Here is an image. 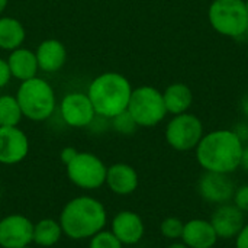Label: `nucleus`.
Masks as SVG:
<instances>
[{"instance_id":"1","label":"nucleus","mask_w":248,"mask_h":248,"mask_svg":"<svg viewBox=\"0 0 248 248\" xmlns=\"http://www.w3.org/2000/svg\"><path fill=\"white\" fill-rule=\"evenodd\" d=\"M243 147L234 129H215L205 134L195 148L196 160L205 171L231 174L240 167Z\"/></svg>"},{"instance_id":"2","label":"nucleus","mask_w":248,"mask_h":248,"mask_svg":"<svg viewBox=\"0 0 248 248\" xmlns=\"http://www.w3.org/2000/svg\"><path fill=\"white\" fill-rule=\"evenodd\" d=\"M58 222L64 235L78 241L92 238L94 234L105 230L108 212L100 201L92 196H78L65 203Z\"/></svg>"},{"instance_id":"3","label":"nucleus","mask_w":248,"mask_h":248,"mask_svg":"<svg viewBox=\"0 0 248 248\" xmlns=\"http://www.w3.org/2000/svg\"><path fill=\"white\" fill-rule=\"evenodd\" d=\"M131 93L132 87L122 74L105 73L93 80L87 96L96 115L112 119L128 109Z\"/></svg>"},{"instance_id":"4","label":"nucleus","mask_w":248,"mask_h":248,"mask_svg":"<svg viewBox=\"0 0 248 248\" xmlns=\"http://www.w3.org/2000/svg\"><path fill=\"white\" fill-rule=\"evenodd\" d=\"M208 20L215 32L228 38L248 33L246 0H214L208 9Z\"/></svg>"},{"instance_id":"5","label":"nucleus","mask_w":248,"mask_h":248,"mask_svg":"<svg viewBox=\"0 0 248 248\" xmlns=\"http://www.w3.org/2000/svg\"><path fill=\"white\" fill-rule=\"evenodd\" d=\"M16 99L22 115L31 121H45L55 109V96L52 87L45 80L38 77L22 81Z\"/></svg>"},{"instance_id":"6","label":"nucleus","mask_w":248,"mask_h":248,"mask_svg":"<svg viewBox=\"0 0 248 248\" xmlns=\"http://www.w3.org/2000/svg\"><path fill=\"white\" fill-rule=\"evenodd\" d=\"M126 110L138 126L145 128L158 125L167 115L163 93L151 86H142L132 90Z\"/></svg>"},{"instance_id":"7","label":"nucleus","mask_w":248,"mask_h":248,"mask_svg":"<svg viewBox=\"0 0 248 248\" xmlns=\"http://www.w3.org/2000/svg\"><path fill=\"white\" fill-rule=\"evenodd\" d=\"M203 132V122L193 113L174 115L166 126V141L176 151H190L198 147Z\"/></svg>"},{"instance_id":"8","label":"nucleus","mask_w":248,"mask_h":248,"mask_svg":"<svg viewBox=\"0 0 248 248\" xmlns=\"http://www.w3.org/2000/svg\"><path fill=\"white\" fill-rule=\"evenodd\" d=\"M65 170L70 182L84 190H94L106 183L108 167L92 153H78L65 166Z\"/></svg>"},{"instance_id":"9","label":"nucleus","mask_w":248,"mask_h":248,"mask_svg":"<svg viewBox=\"0 0 248 248\" xmlns=\"http://www.w3.org/2000/svg\"><path fill=\"white\" fill-rule=\"evenodd\" d=\"M33 222L20 214H12L0 219V247L20 248L31 246Z\"/></svg>"},{"instance_id":"10","label":"nucleus","mask_w":248,"mask_h":248,"mask_svg":"<svg viewBox=\"0 0 248 248\" xmlns=\"http://www.w3.org/2000/svg\"><path fill=\"white\" fill-rule=\"evenodd\" d=\"M198 192L203 201L222 205L232 199L235 186L230 179V174L205 171L199 179Z\"/></svg>"},{"instance_id":"11","label":"nucleus","mask_w":248,"mask_h":248,"mask_svg":"<svg viewBox=\"0 0 248 248\" xmlns=\"http://www.w3.org/2000/svg\"><path fill=\"white\" fill-rule=\"evenodd\" d=\"M29 153V141L23 131L16 126H0V163L17 164Z\"/></svg>"},{"instance_id":"12","label":"nucleus","mask_w":248,"mask_h":248,"mask_svg":"<svg viewBox=\"0 0 248 248\" xmlns=\"http://www.w3.org/2000/svg\"><path fill=\"white\" fill-rule=\"evenodd\" d=\"M94 108L87 94L70 93L61 102V116L70 126H89L94 119Z\"/></svg>"},{"instance_id":"13","label":"nucleus","mask_w":248,"mask_h":248,"mask_svg":"<svg viewBox=\"0 0 248 248\" xmlns=\"http://www.w3.org/2000/svg\"><path fill=\"white\" fill-rule=\"evenodd\" d=\"M110 231L124 246H135L142 240L145 225L137 212L121 211L113 217Z\"/></svg>"},{"instance_id":"14","label":"nucleus","mask_w":248,"mask_h":248,"mask_svg":"<svg viewBox=\"0 0 248 248\" xmlns=\"http://www.w3.org/2000/svg\"><path fill=\"white\" fill-rule=\"evenodd\" d=\"M209 222L212 224L218 238L231 240L235 238L244 227V212H241L235 205L222 203L214 211Z\"/></svg>"},{"instance_id":"15","label":"nucleus","mask_w":248,"mask_h":248,"mask_svg":"<svg viewBox=\"0 0 248 248\" xmlns=\"http://www.w3.org/2000/svg\"><path fill=\"white\" fill-rule=\"evenodd\" d=\"M140 179L137 170L125 163H116L108 167L106 185L115 195L128 196L134 193L138 187Z\"/></svg>"},{"instance_id":"16","label":"nucleus","mask_w":248,"mask_h":248,"mask_svg":"<svg viewBox=\"0 0 248 248\" xmlns=\"http://www.w3.org/2000/svg\"><path fill=\"white\" fill-rule=\"evenodd\" d=\"M218 235L212 224L206 219H192L185 222L182 241L189 248H214Z\"/></svg>"},{"instance_id":"17","label":"nucleus","mask_w":248,"mask_h":248,"mask_svg":"<svg viewBox=\"0 0 248 248\" xmlns=\"http://www.w3.org/2000/svg\"><path fill=\"white\" fill-rule=\"evenodd\" d=\"M65 57H67L65 48L57 39L44 41L36 51L38 67L46 73L58 71L65 62Z\"/></svg>"},{"instance_id":"18","label":"nucleus","mask_w":248,"mask_h":248,"mask_svg":"<svg viewBox=\"0 0 248 248\" xmlns=\"http://www.w3.org/2000/svg\"><path fill=\"white\" fill-rule=\"evenodd\" d=\"M163 100L167 113L180 115L186 113L193 103L192 89L185 83H173L163 92Z\"/></svg>"},{"instance_id":"19","label":"nucleus","mask_w":248,"mask_h":248,"mask_svg":"<svg viewBox=\"0 0 248 248\" xmlns=\"http://www.w3.org/2000/svg\"><path fill=\"white\" fill-rule=\"evenodd\" d=\"M7 64H9L12 76L22 81L33 78L39 68L36 54H33L32 51L25 49V48L13 49V52L9 55Z\"/></svg>"},{"instance_id":"20","label":"nucleus","mask_w":248,"mask_h":248,"mask_svg":"<svg viewBox=\"0 0 248 248\" xmlns=\"http://www.w3.org/2000/svg\"><path fill=\"white\" fill-rule=\"evenodd\" d=\"M62 235V228L58 221L52 218H45L33 224V235L32 243L38 247H54L60 243Z\"/></svg>"},{"instance_id":"21","label":"nucleus","mask_w":248,"mask_h":248,"mask_svg":"<svg viewBox=\"0 0 248 248\" xmlns=\"http://www.w3.org/2000/svg\"><path fill=\"white\" fill-rule=\"evenodd\" d=\"M25 41L22 23L13 17H0V48L16 49Z\"/></svg>"},{"instance_id":"22","label":"nucleus","mask_w":248,"mask_h":248,"mask_svg":"<svg viewBox=\"0 0 248 248\" xmlns=\"http://www.w3.org/2000/svg\"><path fill=\"white\" fill-rule=\"evenodd\" d=\"M22 116L23 115L16 97H0V126H17Z\"/></svg>"},{"instance_id":"23","label":"nucleus","mask_w":248,"mask_h":248,"mask_svg":"<svg viewBox=\"0 0 248 248\" xmlns=\"http://www.w3.org/2000/svg\"><path fill=\"white\" fill-rule=\"evenodd\" d=\"M89 248H124V244L112 234V231L102 230L90 238Z\"/></svg>"},{"instance_id":"24","label":"nucleus","mask_w":248,"mask_h":248,"mask_svg":"<svg viewBox=\"0 0 248 248\" xmlns=\"http://www.w3.org/2000/svg\"><path fill=\"white\" fill-rule=\"evenodd\" d=\"M183 228H185V222L176 217L166 218L160 225V231H161L163 237H166L169 240H180L182 234H183Z\"/></svg>"},{"instance_id":"25","label":"nucleus","mask_w":248,"mask_h":248,"mask_svg":"<svg viewBox=\"0 0 248 248\" xmlns=\"http://www.w3.org/2000/svg\"><path fill=\"white\" fill-rule=\"evenodd\" d=\"M112 125H113L115 131H118L119 134H124V135H131L138 128L137 122L134 121V118L131 116V113L128 110H124L122 113L113 116Z\"/></svg>"},{"instance_id":"26","label":"nucleus","mask_w":248,"mask_h":248,"mask_svg":"<svg viewBox=\"0 0 248 248\" xmlns=\"http://www.w3.org/2000/svg\"><path fill=\"white\" fill-rule=\"evenodd\" d=\"M232 201H234V205L241 212H248V185L240 186L238 189H235Z\"/></svg>"},{"instance_id":"27","label":"nucleus","mask_w":248,"mask_h":248,"mask_svg":"<svg viewBox=\"0 0 248 248\" xmlns=\"http://www.w3.org/2000/svg\"><path fill=\"white\" fill-rule=\"evenodd\" d=\"M10 76H12V73H10V68H9L7 61L0 60V87H4L9 83Z\"/></svg>"},{"instance_id":"28","label":"nucleus","mask_w":248,"mask_h":248,"mask_svg":"<svg viewBox=\"0 0 248 248\" xmlns=\"http://www.w3.org/2000/svg\"><path fill=\"white\" fill-rule=\"evenodd\" d=\"M235 248H248V224H244V227L235 237Z\"/></svg>"},{"instance_id":"29","label":"nucleus","mask_w":248,"mask_h":248,"mask_svg":"<svg viewBox=\"0 0 248 248\" xmlns=\"http://www.w3.org/2000/svg\"><path fill=\"white\" fill-rule=\"evenodd\" d=\"M78 154V151L76 150V148H73V147H65L62 151H61V161L67 166L70 161H73L74 160V157Z\"/></svg>"},{"instance_id":"30","label":"nucleus","mask_w":248,"mask_h":248,"mask_svg":"<svg viewBox=\"0 0 248 248\" xmlns=\"http://www.w3.org/2000/svg\"><path fill=\"white\" fill-rule=\"evenodd\" d=\"M240 167H243L246 171H248V144H244L243 147V153H241V161H240Z\"/></svg>"},{"instance_id":"31","label":"nucleus","mask_w":248,"mask_h":248,"mask_svg":"<svg viewBox=\"0 0 248 248\" xmlns=\"http://www.w3.org/2000/svg\"><path fill=\"white\" fill-rule=\"evenodd\" d=\"M241 109H243V113L248 118V93L243 97V100H241Z\"/></svg>"},{"instance_id":"32","label":"nucleus","mask_w":248,"mask_h":248,"mask_svg":"<svg viewBox=\"0 0 248 248\" xmlns=\"http://www.w3.org/2000/svg\"><path fill=\"white\" fill-rule=\"evenodd\" d=\"M167 248H189V247H187V246H186L183 241H182V243H177V241H174L173 244H170V246H169Z\"/></svg>"},{"instance_id":"33","label":"nucleus","mask_w":248,"mask_h":248,"mask_svg":"<svg viewBox=\"0 0 248 248\" xmlns=\"http://www.w3.org/2000/svg\"><path fill=\"white\" fill-rule=\"evenodd\" d=\"M6 4H7V0H0V13H1L3 10H4Z\"/></svg>"},{"instance_id":"34","label":"nucleus","mask_w":248,"mask_h":248,"mask_svg":"<svg viewBox=\"0 0 248 248\" xmlns=\"http://www.w3.org/2000/svg\"><path fill=\"white\" fill-rule=\"evenodd\" d=\"M246 6H247V12H248V0H246Z\"/></svg>"},{"instance_id":"35","label":"nucleus","mask_w":248,"mask_h":248,"mask_svg":"<svg viewBox=\"0 0 248 248\" xmlns=\"http://www.w3.org/2000/svg\"><path fill=\"white\" fill-rule=\"evenodd\" d=\"M20 248H32L31 246H26V247H20Z\"/></svg>"}]
</instances>
